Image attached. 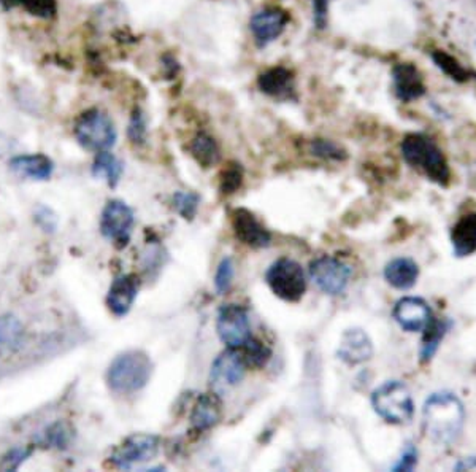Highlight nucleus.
Masks as SVG:
<instances>
[{
  "label": "nucleus",
  "mask_w": 476,
  "mask_h": 472,
  "mask_svg": "<svg viewBox=\"0 0 476 472\" xmlns=\"http://www.w3.org/2000/svg\"><path fill=\"white\" fill-rule=\"evenodd\" d=\"M32 447H14L0 461V471H16L32 455Z\"/></svg>",
  "instance_id": "obj_36"
},
{
  "label": "nucleus",
  "mask_w": 476,
  "mask_h": 472,
  "mask_svg": "<svg viewBox=\"0 0 476 472\" xmlns=\"http://www.w3.org/2000/svg\"><path fill=\"white\" fill-rule=\"evenodd\" d=\"M242 183H243V169L235 162L225 166L219 175V187L224 194L235 193L238 188L242 187Z\"/></svg>",
  "instance_id": "obj_31"
},
{
  "label": "nucleus",
  "mask_w": 476,
  "mask_h": 472,
  "mask_svg": "<svg viewBox=\"0 0 476 472\" xmlns=\"http://www.w3.org/2000/svg\"><path fill=\"white\" fill-rule=\"evenodd\" d=\"M233 234L243 245L252 248H265L270 245L271 234L264 225L246 208H235L231 215Z\"/></svg>",
  "instance_id": "obj_13"
},
{
  "label": "nucleus",
  "mask_w": 476,
  "mask_h": 472,
  "mask_svg": "<svg viewBox=\"0 0 476 472\" xmlns=\"http://www.w3.org/2000/svg\"><path fill=\"white\" fill-rule=\"evenodd\" d=\"M235 275V266L231 258H224L219 263L216 273H215V288L219 294H224L231 290L232 282Z\"/></svg>",
  "instance_id": "obj_35"
},
{
  "label": "nucleus",
  "mask_w": 476,
  "mask_h": 472,
  "mask_svg": "<svg viewBox=\"0 0 476 472\" xmlns=\"http://www.w3.org/2000/svg\"><path fill=\"white\" fill-rule=\"evenodd\" d=\"M127 137L133 145H143L146 140V118L145 114L140 108H133L127 127Z\"/></svg>",
  "instance_id": "obj_34"
},
{
  "label": "nucleus",
  "mask_w": 476,
  "mask_h": 472,
  "mask_svg": "<svg viewBox=\"0 0 476 472\" xmlns=\"http://www.w3.org/2000/svg\"><path fill=\"white\" fill-rule=\"evenodd\" d=\"M373 411L390 425L408 423L415 415V403L408 386L400 380H388L371 394Z\"/></svg>",
  "instance_id": "obj_4"
},
{
  "label": "nucleus",
  "mask_w": 476,
  "mask_h": 472,
  "mask_svg": "<svg viewBox=\"0 0 476 472\" xmlns=\"http://www.w3.org/2000/svg\"><path fill=\"white\" fill-rule=\"evenodd\" d=\"M451 321L448 319H435L432 317L427 326L424 328L423 346H421V363H429L438 352V347L442 344L444 336L448 334Z\"/></svg>",
  "instance_id": "obj_23"
},
{
  "label": "nucleus",
  "mask_w": 476,
  "mask_h": 472,
  "mask_svg": "<svg viewBox=\"0 0 476 472\" xmlns=\"http://www.w3.org/2000/svg\"><path fill=\"white\" fill-rule=\"evenodd\" d=\"M43 446L56 447V449H66L70 442V430L64 423H54L43 432V438L40 440Z\"/></svg>",
  "instance_id": "obj_33"
},
{
  "label": "nucleus",
  "mask_w": 476,
  "mask_h": 472,
  "mask_svg": "<svg viewBox=\"0 0 476 472\" xmlns=\"http://www.w3.org/2000/svg\"><path fill=\"white\" fill-rule=\"evenodd\" d=\"M258 87L270 97L288 99L294 93V74L288 67H270L259 75Z\"/></svg>",
  "instance_id": "obj_19"
},
{
  "label": "nucleus",
  "mask_w": 476,
  "mask_h": 472,
  "mask_svg": "<svg viewBox=\"0 0 476 472\" xmlns=\"http://www.w3.org/2000/svg\"><path fill=\"white\" fill-rule=\"evenodd\" d=\"M392 317L396 319L397 325L407 333H417V331H424V328L432 319V312L426 301L415 298V296H407V298L397 301L394 310H392Z\"/></svg>",
  "instance_id": "obj_14"
},
{
  "label": "nucleus",
  "mask_w": 476,
  "mask_h": 472,
  "mask_svg": "<svg viewBox=\"0 0 476 472\" xmlns=\"http://www.w3.org/2000/svg\"><path fill=\"white\" fill-rule=\"evenodd\" d=\"M434 60H435L436 66L440 67L444 74L450 75L453 80L465 81L469 79L467 70L450 54L444 53V51H435L434 53Z\"/></svg>",
  "instance_id": "obj_32"
},
{
  "label": "nucleus",
  "mask_w": 476,
  "mask_h": 472,
  "mask_svg": "<svg viewBox=\"0 0 476 472\" xmlns=\"http://www.w3.org/2000/svg\"><path fill=\"white\" fill-rule=\"evenodd\" d=\"M189 150H191L194 160L197 161L202 167H212L213 164L218 162L219 156H221L216 140L206 133L196 134Z\"/></svg>",
  "instance_id": "obj_25"
},
{
  "label": "nucleus",
  "mask_w": 476,
  "mask_h": 472,
  "mask_svg": "<svg viewBox=\"0 0 476 472\" xmlns=\"http://www.w3.org/2000/svg\"><path fill=\"white\" fill-rule=\"evenodd\" d=\"M237 348L242 353L248 369H254V371L264 369L267 366V363L270 361V348L265 346L264 342L254 339V338H250L243 346L237 347Z\"/></svg>",
  "instance_id": "obj_27"
},
{
  "label": "nucleus",
  "mask_w": 476,
  "mask_h": 472,
  "mask_svg": "<svg viewBox=\"0 0 476 472\" xmlns=\"http://www.w3.org/2000/svg\"><path fill=\"white\" fill-rule=\"evenodd\" d=\"M35 220L39 223L40 227H43L45 231H53L56 227V218L54 215H51V212L48 210L47 207H40L37 213H35Z\"/></svg>",
  "instance_id": "obj_39"
},
{
  "label": "nucleus",
  "mask_w": 476,
  "mask_h": 472,
  "mask_svg": "<svg viewBox=\"0 0 476 472\" xmlns=\"http://www.w3.org/2000/svg\"><path fill=\"white\" fill-rule=\"evenodd\" d=\"M151 374L150 356L142 350H129L113 359L106 369V385L113 393L133 394L145 388Z\"/></svg>",
  "instance_id": "obj_3"
},
{
  "label": "nucleus",
  "mask_w": 476,
  "mask_h": 472,
  "mask_svg": "<svg viewBox=\"0 0 476 472\" xmlns=\"http://www.w3.org/2000/svg\"><path fill=\"white\" fill-rule=\"evenodd\" d=\"M392 77H394V93L397 99L402 100L405 104L423 97L426 93L423 75L410 62L397 64L392 70Z\"/></svg>",
  "instance_id": "obj_17"
},
{
  "label": "nucleus",
  "mask_w": 476,
  "mask_h": 472,
  "mask_svg": "<svg viewBox=\"0 0 476 472\" xmlns=\"http://www.w3.org/2000/svg\"><path fill=\"white\" fill-rule=\"evenodd\" d=\"M308 273L310 279L323 293L338 296L343 293L350 283L352 269L334 256H319L311 261Z\"/></svg>",
  "instance_id": "obj_8"
},
{
  "label": "nucleus",
  "mask_w": 476,
  "mask_h": 472,
  "mask_svg": "<svg viewBox=\"0 0 476 472\" xmlns=\"http://www.w3.org/2000/svg\"><path fill=\"white\" fill-rule=\"evenodd\" d=\"M10 5H20L24 12L41 20H51L58 14L56 0H8Z\"/></svg>",
  "instance_id": "obj_28"
},
{
  "label": "nucleus",
  "mask_w": 476,
  "mask_h": 472,
  "mask_svg": "<svg viewBox=\"0 0 476 472\" xmlns=\"http://www.w3.org/2000/svg\"><path fill=\"white\" fill-rule=\"evenodd\" d=\"M451 244L457 258H465L476 252V212L467 213L451 229Z\"/></svg>",
  "instance_id": "obj_21"
},
{
  "label": "nucleus",
  "mask_w": 476,
  "mask_h": 472,
  "mask_svg": "<svg viewBox=\"0 0 476 472\" xmlns=\"http://www.w3.org/2000/svg\"><path fill=\"white\" fill-rule=\"evenodd\" d=\"M219 339L225 347L237 348L252 338V325L245 307L225 304L221 307L216 319Z\"/></svg>",
  "instance_id": "obj_10"
},
{
  "label": "nucleus",
  "mask_w": 476,
  "mask_h": 472,
  "mask_svg": "<svg viewBox=\"0 0 476 472\" xmlns=\"http://www.w3.org/2000/svg\"><path fill=\"white\" fill-rule=\"evenodd\" d=\"M140 280L133 273H126L113 280L108 294L106 306L116 317H124L133 309V302L139 294Z\"/></svg>",
  "instance_id": "obj_15"
},
{
  "label": "nucleus",
  "mask_w": 476,
  "mask_h": 472,
  "mask_svg": "<svg viewBox=\"0 0 476 472\" xmlns=\"http://www.w3.org/2000/svg\"><path fill=\"white\" fill-rule=\"evenodd\" d=\"M454 471H476V457H465L461 459L456 466H454Z\"/></svg>",
  "instance_id": "obj_40"
},
{
  "label": "nucleus",
  "mask_w": 476,
  "mask_h": 472,
  "mask_svg": "<svg viewBox=\"0 0 476 472\" xmlns=\"http://www.w3.org/2000/svg\"><path fill=\"white\" fill-rule=\"evenodd\" d=\"M10 169L20 177L45 181L51 179L54 172V162L47 154H20L14 156V160L8 162Z\"/></svg>",
  "instance_id": "obj_20"
},
{
  "label": "nucleus",
  "mask_w": 476,
  "mask_h": 472,
  "mask_svg": "<svg viewBox=\"0 0 476 472\" xmlns=\"http://www.w3.org/2000/svg\"><path fill=\"white\" fill-rule=\"evenodd\" d=\"M75 139L89 152H106L114 147L118 133L112 118L100 108H89L79 115L73 126Z\"/></svg>",
  "instance_id": "obj_5"
},
{
  "label": "nucleus",
  "mask_w": 476,
  "mask_h": 472,
  "mask_svg": "<svg viewBox=\"0 0 476 472\" xmlns=\"http://www.w3.org/2000/svg\"><path fill=\"white\" fill-rule=\"evenodd\" d=\"M419 266L410 258H396L384 267V279L396 290H410L416 285Z\"/></svg>",
  "instance_id": "obj_22"
},
{
  "label": "nucleus",
  "mask_w": 476,
  "mask_h": 472,
  "mask_svg": "<svg viewBox=\"0 0 476 472\" xmlns=\"http://www.w3.org/2000/svg\"><path fill=\"white\" fill-rule=\"evenodd\" d=\"M465 409L454 393L438 392L426 399L423 407V430L430 440L440 446L456 444L462 436Z\"/></svg>",
  "instance_id": "obj_1"
},
{
  "label": "nucleus",
  "mask_w": 476,
  "mask_h": 472,
  "mask_svg": "<svg viewBox=\"0 0 476 472\" xmlns=\"http://www.w3.org/2000/svg\"><path fill=\"white\" fill-rule=\"evenodd\" d=\"M338 358L350 366L362 365L373 356V344L365 331L359 328L346 329L337 350Z\"/></svg>",
  "instance_id": "obj_16"
},
{
  "label": "nucleus",
  "mask_w": 476,
  "mask_h": 472,
  "mask_svg": "<svg viewBox=\"0 0 476 472\" xmlns=\"http://www.w3.org/2000/svg\"><path fill=\"white\" fill-rule=\"evenodd\" d=\"M123 172H124V164L108 150L96 154L93 162V175L97 179L105 180L108 187H118Z\"/></svg>",
  "instance_id": "obj_24"
},
{
  "label": "nucleus",
  "mask_w": 476,
  "mask_h": 472,
  "mask_svg": "<svg viewBox=\"0 0 476 472\" xmlns=\"http://www.w3.org/2000/svg\"><path fill=\"white\" fill-rule=\"evenodd\" d=\"M160 449L158 436L135 432L123 440L110 455V463L118 469H131L133 466L142 465L156 458Z\"/></svg>",
  "instance_id": "obj_7"
},
{
  "label": "nucleus",
  "mask_w": 476,
  "mask_h": 472,
  "mask_svg": "<svg viewBox=\"0 0 476 472\" xmlns=\"http://www.w3.org/2000/svg\"><path fill=\"white\" fill-rule=\"evenodd\" d=\"M417 466V449L413 444H408L405 447L404 453L400 459L397 461V465L392 467V471H413Z\"/></svg>",
  "instance_id": "obj_37"
},
{
  "label": "nucleus",
  "mask_w": 476,
  "mask_h": 472,
  "mask_svg": "<svg viewBox=\"0 0 476 472\" xmlns=\"http://www.w3.org/2000/svg\"><path fill=\"white\" fill-rule=\"evenodd\" d=\"M246 369L248 367L240 350L227 347L212 365L210 385L213 392L221 396L227 388L238 385L245 377Z\"/></svg>",
  "instance_id": "obj_11"
},
{
  "label": "nucleus",
  "mask_w": 476,
  "mask_h": 472,
  "mask_svg": "<svg viewBox=\"0 0 476 472\" xmlns=\"http://www.w3.org/2000/svg\"><path fill=\"white\" fill-rule=\"evenodd\" d=\"M223 415L221 396L216 393L200 394L191 412V425L196 431L204 432L218 425Z\"/></svg>",
  "instance_id": "obj_18"
},
{
  "label": "nucleus",
  "mask_w": 476,
  "mask_h": 472,
  "mask_svg": "<svg viewBox=\"0 0 476 472\" xmlns=\"http://www.w3.org/2000/svg\"><path fill=\"white\" fill-rule=\"evenodd\" d=\"M133 223V210L126 202L108 200L100 215V233L105 239L112 240L118 248H124L131 240Z\"/></svg>",
  "instance_id": "obj_9"
},
{
  "label": "nucleus",
  "mask_w": 476,
  "mask_h": 472,
  "mask_svg": "<svg viewBox=\"0 0 476 472\" xmlns=\"http://www.w3.org/2000/svg\"><path fill=\"white\" fill-rule=\"evenodd\" d=\"M289 21H291V16L283 8H262L252 14V21H250V31L258 47L264 48L270 45L271 42L277 41L278 37L285 32Z\"/></svg>",
  "instance_id": "obj_12"
},
{
  "label": "nucleus",
  "mask_w": 476,
  "mask_h": 472,
  "mask_svg": "<svg viewBox=\"0 0 476 472\" xmlns=\"http://www.w3.org/2000/svg\"><path fill=\"white\" fill-rule=\"evenodd\" d=\"M198 204L200 198L192 191H177L173 194V208L185 220H194V217L197 215Z\"/></svg>",
  "instance_id": "obj_30"
},
{
  "label": "nucleus",
  "mask_w": 476,
  "mask_h": 472,
  "mask_svg": "<svg viewBox=\"0 0 476 472\" xmlns=\"http://www.w3.org/2000/svg\"><path fill=\"white\" fill-rule=\"evenodd\" d=\"M404 160L436 185L448 187L451 181V171L442 148L434 140L424 134H408L402 142Z\"/></svg>",
  "instance_id": "obj_2"
},
{
  "label": "nucleus",
  "mask_w": 476,
  "mask_h": 472,
  "mask_svg": "<svg viewBox=\"0 0 476 472\" xmlns=\"http://www.w3.org/2000/svg\"><path fill=\"white\" fill-rule=\"evenodd\" d=\"M265 282L271 293L286 302H298L307 292L304 269L289 258L275 261L265 273Z\"/></svg>",
  "instance_id": "obj_6"
},
{
  "label": "nucleus",
  "mask_w": 476,
  "mask_h": 472,
  "mask_svg": "<svg viewBox=\"0 0 476 472\" xmlns=\"http://www.w3.org/2000/svg\"><path fill=\"white\" fill-rule=\"evenodd\" d=\"M24 329L18 319L12 315L0 317V352H16L23 344Z\"/></svg>",
  "instance_id": "obj_26"
},
{
  "label": "nucleus",
  "mask_w": 476,
  "mask_h": 472,
  "mask_svg": "<svg viewBox=\"0 0 476 472\" xmlns=\"http://www.w3.org/2000/svg\"><path fill=\"white\" fill-rule=\"evenodd\" d=\"M310 153L321 160L344 161L346 152L335 142L327 139H313L310 142Z\"/></svg>",
  "instance_id": "obj_29"
},
{
  "label": "nucleus",
  "mask_w": 476,
  "mask_h": 472,
  "mask_svg": "<svg viewBox=\"0 0 476 472\" xmlns=\"http://www.w3.org/2000/svg\"><path fill=\"white\" fill-rule=\"evenodd\" d=\"M327 14H329V0H313V21L317 29L327 26Z\"/></svg>",
  "instance_id": "obj_38"
}]
</instances>
